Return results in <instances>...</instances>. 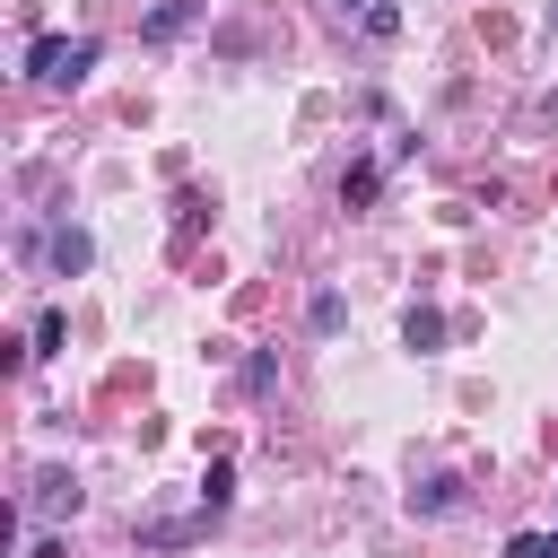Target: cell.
Returning <instances> with one entry per match:
<instances>
[{
	"label": "cell",
	"instance_id": "obj_1",
	"mask_svg": "<svg viewBox=\"0 0 558 558\" xmlns=\"http://www.w3.org/2000/svg\"><path fill=\"white\" fill-rule=\"evenodd\" d=\"M96 70V35H35L26 44V78L35 87H78Z\"/></svg>",
	"mask_w": 558,
	"mask_h": 558
},
{
	"label": "cell",
	"instance_id": "obj_2",
	"mask_svg": "<svg viewBox=\"0 0 558 558\" xmlns=\"http://www.w3.org/2000/svg\"><path fill=\"white\" fill-rule=\"evenodd\" d=\"M35 514H78V480L70 471H35V497H26Z\"/></svg>",
	"mask_w": 558,
	"mask_h": 558
},
{
	"label": "cell",
	"instance_id": "obj_3",
	"mask_svg": "<svg viewBox=\"0 0 558 558\" xmlns=\"http://www.w3.org/2000/svg\"><path fill=\"white\" fill-rule=\"evenodd\" d=\"M87 262H96V244H87V227H52V270H61V279H78Z\"/></svg>",
	"mask_w": 558,
	"mask_h": 558
},
{
	"label": "cell",
	"instance_id": "obj_4",
	"mask_svg": "<svg viewBox=\"0 0 558 558\" xmlns=\"http://www.w3.org/2000/svg\"><path fill=\"white\" fill-rule=\"evenodd\" d=\"M410 506H418V514H453V506H462V480H453V471H436V480H418V488H410Z\"/></svg>",
	"mask_w": 558,
	"mask_h": 558
},
{
	"label": "cell",
	"instance_id": "obj_5",
	"mask_svg": "<svg viewBox=\"0 0 558 558\" xmlns=\"http://www.w3.org/2000/svg\"><path fill=\"white\" fill-rule=\"evenodd\" d=\"M192 17H201L192 0H166V9H148V26H140V35H148V44H174V35L192 26Z\"/></svg>",
	"mask_w": 558,
	"mask_h": 558
},
{
	"label": "cell",
	"instance_id": "obj_6",
	"mask_svg": "<svg viewBox=\"0 0 558 558\" xmlns=\"http://www.w3.org/2000/svg\"><path fill=\"white\" fill-rule=\"evenodd\" d=\"M401 340H410V349H436V340H445V314H436V305H410V314H401Z\"/></svg>",
	"mask_w": 558,
	"mask_h": 558
},
{
	"label": "cell",
	"instance_id": "obj_7",
	"mask_svg": "<svg viewBox=\"0 0 558 558\" xmlns=\"http://www.w3.org/2000/svg\"><path fill=\"white\" fill-rule=\"evenodd\" d=\"M375 183H384V166H349V174H340V201H349V209H366V201H375Z\"/></svg>",
	"mask_w": 558,
	"mask_h": 558
},
{
	"label": "cell",
	"instance_id": "obj_8",
	"mask_svg": "<svg viewBox=\"0 0 558 558\" xmlns=\"http://www.w3.org/2000/svg\"><path fill=\"white\" fill-rule=\"evenodd\" d=\"M227 497H235V480H227V462H209V480H201V506H209V514H218V506H227Z\"/></svg>",
	"mask_w": 558,
	"mask_h": 558
},
{
	"label": "cell",
	"instance_id": "obj_9",
	"mask_svg": "<svg viewBox=\"0 0 558 558\" xmlns=\"http://www.w3.org/2000/svg\"><path fill=\"white\" fill-rule=\"evenodd\" d=\"M506 558H558V532H523V541H506Z\"/></svg>",
	"mask_w": 558,
	"mask_h": 558
},
{
	"label": "cell",
	"instance_id": "obj_10",
	"mask_svg": "<svg viewBox=\"0 0 558 558\" xmlns=\"http://www.w3.org/2000/svg\"><path fill=\"white\" fill-rule=\"evenodd\" d=\"M61 331H70L61 314H35V357H52V349H61Z\"/></svg>",
	"mask_w": 558,
	"mask_h": 558
},
{
	"label": "cell",
	"instance_id": "obj_11",
	"mask_svg": "<svg viewBox=\"0 0 558 558\" xmlns=\"http://www.w3.org/2000/svg\"><path fill=\"white\" fill-rule=\"evenodd\" d=\"M340 9H366V0H340Z\"/></svg>",
	"mask_w": 558,
	"mask_h": 558
}]
</instances>
